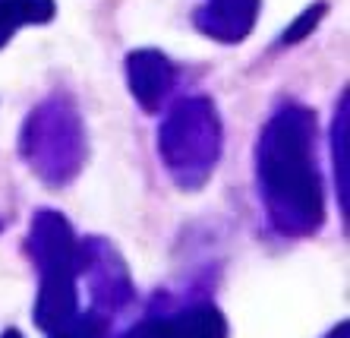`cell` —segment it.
Wrapping results in <instances>:
<instances>
[{
    "instance_id": "1",
    "label": "cell",
    "mask_w": 350,
    "mask_h": 338,
    "mask_svg": "<svg viewBox=\"0 0 350 338\" xmlns=\"http://www.w3.org/2000/svg\"><path fill=\"white\" fill-rule=\"evenodd\" d=\"M44 16H51L48 0H0V42H3L16 25L38 23V19H44Z\"/></svg>"
}]
</instances>
